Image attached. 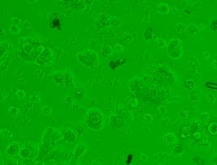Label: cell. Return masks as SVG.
Masks as SVG:
<instances>
[{"instance_id":"cell-1","label":"cell","mask_w":217,"mask_h":165,"mask_svg":"<svg viewBox=\"0 0 217 165\" xmlns=\"http://www.w3.org/2000/svg\"><path fill=\"white\" fill-rule=\"evenodd\" d=\"M209 130L213 134H217V123H212V124H211L210 126H209Z\"/></svg>"},{"instance_id":"cell-2","label":"cell","mask_w":217,"mask_h":165,"mask_svg":"<svg viewBox=\"0 0 217 165\" xmlns=\"http://www.w3.org/2000/svg\"><path fill=\"white\" fill-rule=\"evenodd\" d=\"M211 29L212 32H217V19H214L211 24Z\"/></svg>"},{"instance_id":"cell-3","label":"cell","mask_w":217,"mask_h":165,"mask_svg":"<svg viewBox=\"0 0 217 165\" xmlns=\"http://www.w3.org/2000/svg\"><path fill=\"white\" fill-rule=\"evenodd\" d=\"M133 155H132V154H128V155H127V158H126V164H131V163L133 162Z\"/></svg>"}]
</instances>
